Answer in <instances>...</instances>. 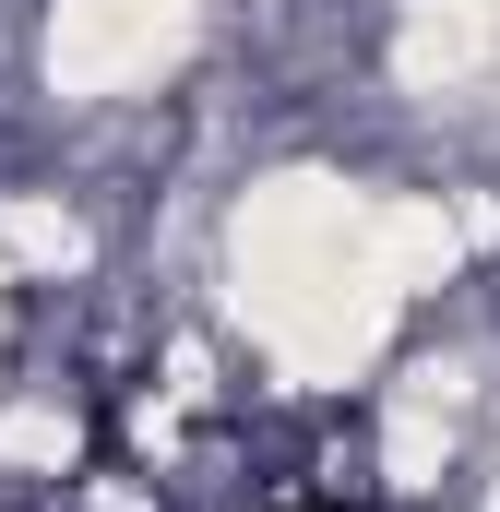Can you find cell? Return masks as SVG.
<instances>
[{"label": "cell", "instance_id": "1", "mask_svg": "<svg viewBox=\"0 0 500 512\" xmlns=\"http://www.w3.org/2000/svg\"><path fill=\"white\" fill-rule=\"evenodd\" d=\"M286 512H346V501H286Z\"/></svg>", "mask_w": 500, "mask_h": 512}]
</instances>
